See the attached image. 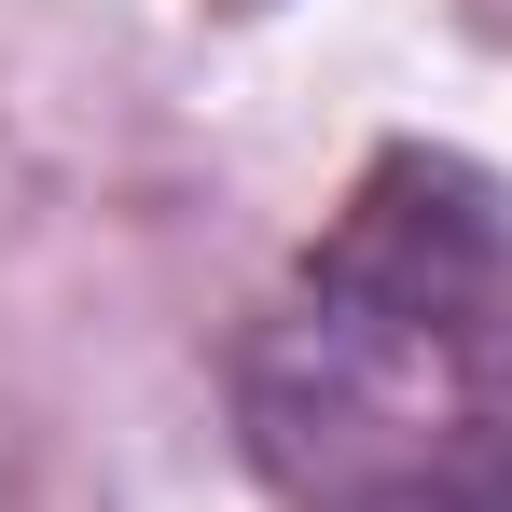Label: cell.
I'll list each match as a JSON object with an SVG mask.
<instances>
[]
</instances>
